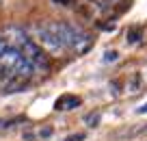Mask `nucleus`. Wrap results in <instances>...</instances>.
Here are the masks:
<instances>
[{"mask_svg": "<svg viewBox=\"0 0 147 141\" xmlns=\"http://www.w3.org/2000/svg\"><path fill=\"white\" fill-rule=\"evenodd\" d=\"M46 26L50 28L52 33L59 35V39L65 44L67 50H74L76 54H84V52L91 50L93 39L82 31V28L74 26V24H69V22H48Z\"/></svg>", "mask_w": 147, "mask_h": 141, "instance_id": "f257e3e1", "label": "nucleus"}, {"mask_svg": "<svg viewBox=\"0 0 147 141\" xmlns=\"http://www.w3.org/2000/svg\"><path fill=\"white\" fill-rule=\"evenodd\" d=\"M0 69H2V72H9L11 76L20 78V80H24V82L35 74V69H32V65L26 61V57L20 50L11 48V46L0 54Z\"/></svg>", "mask_w": 147, "mask_h": 141, "instance_id": "f03ea898", "label": "nucleus"}, {"mask_svg": "<svg viewBox=\"0 0 147 141\" xmlns=\"http://www.w3.org/2000/svg\"><path fill=\"white\" fill-rule=\"evenodd\" d=\"M18 50L22 52L24 57H26V61H28V63L32 65V69H35V72H41V74L50 72V61H48L46 52L41 50V46L37 44L35 39L26 37V41H24V44L20 46Z\"/></svg>", "mask_w": 147, "mask_h": 141, "instance_id": "7ed1b4c3", "label": "nucleus"}, {"mask_svg": "<svg viewBox=\"0 0 147 141\" xmlns=\"http://www.w3.org/2000/svg\"><path fill=\"white\" fill-rule=\"evenodd\" d=\"M32 35H35L37 44L41 46V48H46L48 52H52V54H61V52L67 50V48H65V44L59 39V35H56V33H52L46 24H43V26H35V28H32Z\"/></svg>", "mask_w": 147, "mask_h": 141, "instance_id": "20e7f679", "label": "nucleus"}, {"mask_svg": "<svg viewBox=\"0 0 147 141\" xmlns=\"http://www.w3.org/2000/svg\"><path fill=\"white\" fill-rule=\"evenodd\" d=\"M78 106H80V98L71 96V93H65V96H61L59 100L54 102L56 111H71V109H78Z\"/></svg>", "mask_w": 147, "mask_h": 141, "instance_id": "39448f33", "label": "nucleus"}, {"mask_svg": "<svg viewBox=\"0 0 147 141\" xmlns=\"http://www.w3.org/2000/svg\"><path fill=\"white\" fill-rule=\"evenodd\" d=\"M141 28H130V31H128V41H130V44H136V41L138 39H141Z\"/></svg>", "mask_w": 147, "mask_h": 141, "instance_id": "423d86ee", "label": "nucleus"}, {"mask_svg": "<svg viewBox=\"0 0 147 141\" xmlns=\"http://www.w3.org/2000/svg\"><path fill=\"white\" fill-rule=\"evenodd\" d=\"M84 122H87L89 126H95V124L100 122V115H97V113H93V115H87V117H84Z\"/></svg>", "mask_w": 147, "mask_h": 141, "instance_id": "0eeeda50", "label": "nucleus"}, {"mask_svg": "<svg viewBox=\"0 0 147 141\" xmlns=\"http://www.w3.org/2000/svg\"><path fill=\"white\" fill-rule=\"evenodd\" d=\"M117 57H119V54H117L115 50H110V52H106V54H104V61H106V63H110V61H117Z\"/></svg>", "mask_w": 147, "mask_h": 141, "instance_id": "6e6552de", "label": "nucleus"}, {"mask_svg": "<svg viewBox=\"0 0 147 141\" xmlns=\"http://www.w3.org/2000/svg\"><path fill=\"white\" fill-rule=\"evenodd\" d=\"M7 48H9V44H7V39H5V37L0 35V54H2V52H5Z\"/></svg>", "mask_w": 147, "mask_h": 141, "instance_id": "1a4fd4ad", "label": "nucleus"}, {"mask_svg": "<svg viewBox=\"0 0 147 141\" xmlns=\"http://www.w3.org/2000/svg\"><path fill=\"white\" fill-rule=\"evenodd\" d=\"M82 139H84V135H82V132H78V135H71V137H67L65 141H82Z\"/></svg>", "mask_w": 147, "mask_h": 141, "instance_id": "9d476101", "label": "nucleus"}, {"mask_svg": "<svg viewBox=\"0 0 147 141\" xmlns=\"http://www.w3.org/2000/svg\"><path fill=\"white\" fill-rule=\"evenodd\" d=\"M52 135V128H46V130H41V137H50Z\"/></svg>", "mask_w": 147, "mask_h": 141, "instance_id": "9b49d317", "label": "nucleus"}, {"mask_svg": "<svg viewBox=\"0 0 147 141\" xmlns=\"http://www.w3.org/2000/svg\"><path fill=\"white\" fill-rule=\"evenodd\" d=\"M138 113H141V115H143V113H147V104H143L141 109H138Z\"/></svg>", "mask_w": 147, "mask_h": 141, "instance_id": "f8f14e48", "label": "nucleus"}, {"mask_svg": "<svg viewBox=\"0 0 147 141\" xmlns=\"http://www.w3.org/2000/svg\"><path fill=\"white\" fill-rule=\"evenodd\" d=\"M54 2H63L65 7H67V5H71V0H54Z\"/></svg>", "mask_w": 147, "mask_h": 141, "instance_id": "ddd939ff", "label": "nucleus"}]
</instances>
